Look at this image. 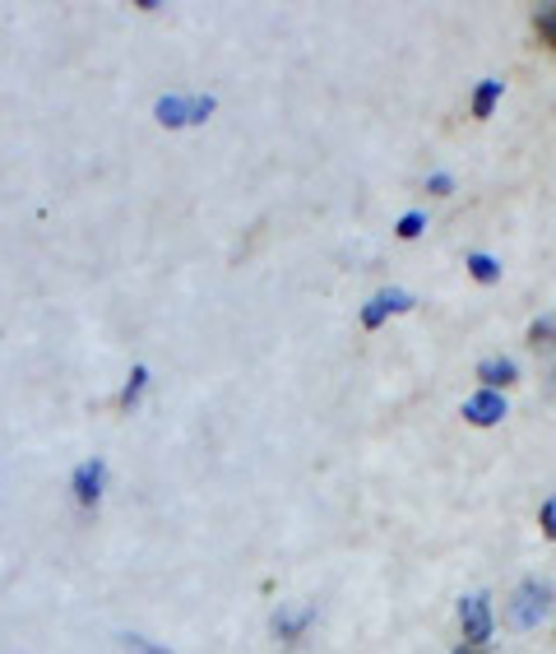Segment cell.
Instances as JSON below:
<instances>
[{"mask_svg": "<svg viewBox=\"0 0 556 654\" xmlns=\"http://www.w3.org/2000/svg\"><path fill=\"white\" fill-rule=\"evenodd\" d=\"M219 102L214 98H181V93H168V98H158L153 102V117L158 125H168V130H181V125H200L204 117H214Z\"/></svg>", "mask_w": 556, "mask_h": 654, "instance_id": "1", "label": "cell"}, {"mask_svg": "<svg viewBox=\"0 0 556 654\" xmlns=\"http://www.w3.org/2000/svg\"><path fill=\"white\" fill-rule=\"evenodd\" d=\"M547 608H552V585L524 581V585L515 590V598H510V622L519 626V632H534V626L547 617Z\"/></svg>", "mask_w": 556, "mask_h": 654, "instance_id": "2", "label": "cell"}, {"mask_svg": "<svg viewBox=\"0 0 556 654\" xmlns=\"http://www.w3.org/2000/svg\"><path fill=\"white\" fill-rule=\"evenodd\" d=\"M102 487H108V464H102L98 455L84 460V464H74L70 492H74V502H79V506H98V502H102Z\"/></svg>", "mask_w": 556, "mask_h": 654, "instance_id": "3", "label": "cell"}, {"mask_svg": "<svg viewBox=\"0 0 556 654\" xmlns=\"http://www.w3.org/2000/svg\"><path fill=\"white\" fill-rule=\"evenodd\" d=\"M459 626H464V645H487L492 641V608L483 594H468L459 604Z\"/></svg>", "mask_w": 556, "mask_h": 654, "instance_id": "4", "label": "cell"}, {"mask_svg": "<svg viewBox=\"0 0 556 654\" xmlns=\"http://www.w3.org/2000/svg\"><path fill=\"white\" fill-rule=\"evenodd\" d=\"M501 417H506V400H501L496 390H478L473 400H464V423H473V427H496Z\"/></svg>", "mask_w": 556, "mask_h": 654, "instance_id": "5", "label": "cell"}, {"mask_svg": "<svg viewBox=\"0 0 556 654\" xmlns=\"http://www.w3.org/2000/svg\"><path fill=\"white\" fill-rule=\"evenodd\" d=\"M478 381H487V390H496V385H515L519 381V368L510 358H487L483 368H478Z\"/></svg>", "mask_w": 556, "mask_h": 654, "instance_id": "6", "label": "cell"}, {"mask_svg": "<svg viewBox=\"0 0 556 654\" xmlns=\"http://www.w3.org/2000/svg\"><path fill=\"white\" fill-rule=\"evenodd\" d=\"M311 617H315L311 608H302V613H283V608H279V613H274V636H279V641H297V636L306 632Z\"/></svg>", "mask_w": 556, "mask_h": 654, "instance_id": "7", "label": "cell"}, {"mask_svg": "<svg viewBox=\"0 0 556 654\" xmlns=\"http://www.w3.org/2000/svg\"><path fill=\"white\" fill-rule=\"evenodd\" d=\"M496 102H501V80H483L478 93H473V117L487 121L496 112Z\"/></svg>", "mask_w": 556, "mask_h": 654, "instance_id": "8", "label": "cell"}, {"mask_svg": "<svg viewBox=\"0 0 556 654\" xmlns=\"http://www.w3.org/2000/svg\"><path fill=\"white\" fill-rule=\"evenodd\" d=\"M144 385H149V368H135V372H130L125 376V385H121V409H135L140 404V395H144Z\"/></svg>", "mask_w": 556, "mask_h": 654, "instance_id": "9", "label": "cell"}, {"mask_svg": "<svg viewBox=\"0 0 556 654\" xmlns=\"http://www.w3.org/2000/svg\"><path fill=\"white\" fill-rule=\"evenodd\" d=\"M468 274L473 279H478V283H501V265H496V260L492 255H468Z\"/></svg>", "mask_w": 556, "mask_h": 654, "instance_id": "10", "label": "cell"}, {"mask_svg": "<svg viewBox=\"0 0 556 654\" xmlns=\"http://www.w3.org/2000/svg\"><path fill=\"white\" fill-rule=\"evenodd\" d=\"M385 316H390V298H385V293H381V298H371V302L362 306V325H366V330H381Z\"/></svg>", "mask_w": 556, "mask_h": 654, "instance_id": "11", "label": "cell"}, {"mask_svg": "<svg viewBox=\"0 0 556 654\" xmlns=\"http://www.w3.org/2000/svg\"><path fill=\"white\" fill-rule=\"evenodd\" d=\"M534 29H538V38L556 51V6H543V10L534 14Z\"/></svg>", "mask_w": 556, "mask_h": 654, "instance_id": "12", "label": "cell"}, {"mask_svg": "<svg viewBox=\"0 0 556 654\" xmlns=\"http://www.w3.org/2000/svg\"><path fill=\"white\" fill-rule=\"evenodd\" d=\"M422 228H427V219H422V214H404L400 219V238L413 242V238H422Z\"/></svg>", "mask_w": 556, "mask_h": 654, "instance_id": "13", "label": "cell"}, {"mask_svg": "<svg viewBox=\"0 0 556 654\" xmlns=\"http://www.w3.org/2000/svg\"><path fill=\"white\" fill-rule=\"evenodd\" d=\"M125 650H130V654H172V650H163V645H149L144 636H125Z\"/></svg>", "mask_w": 556, "mask_h": 654, "instance_id": "14", "label": "cell"}, {"mask_svg": "<svg viewBox=\"0 0 556 654\" xmlns=\"http://www.w3.org/2000/svg\"><path fill=\"white\" fill-rule=\"evenodd\" d=\"M543 534L556 543V496H547V502H543Z\"/></svg>", "mask_w": 556, "mask_h": 654, "instance_id": "15", "label": "cell"}, {"mask_svg": "<svg viewBox=\"0 0 556 654\" xmlns=\"http://www.w3.org/2000/svg\"><path fill=\"white\" fill-rule=\"evenodd\" d=\"M528 344H534V349H552V325H547V321H538L534 330H528Z\"/></svg>", "mask_w": 556, "mask_h": 654, "instance_id": "16", "label": "cell"}, {"mask_svg": "<svg viewBox=\"0 0 556 654\" xmlns=\"http://www.w3.org/2000/svg\"><path fill=\"white\" fill-rule=\"evenodd\" d=\"M449 187H455V181H449L445 172H436V177L427 181V191H432V195H449Z\"/></svg>", "mask_w": 556, "mask_h": 654, "instance_id": "17", "label": "cell"}, {"mask_svg": "<svg viewBox=\"0 0 556 654\" xmlns=\"http://www.w3.org/2000/svg\"><path fill=\"white\" fill-rule=\"evenodd\" d=\"M455 654H492V650H487V645H459Z\"/></svg>", "mask_w": 556, "mask_h": 654, "instance_id": "18", "label": "cell"}]
</instances>
